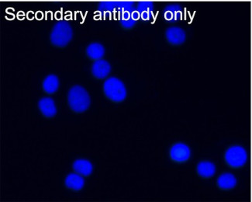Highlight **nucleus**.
Masks as SVG:
<instances>
[{"instance_id":"6e6552de","label":"nucleus","mask_w":252,"mask_h":202,"mask_svg":"<svg viewBox=\"0 0 252 202\" xmlns=\"http://www.w3.org/2000/svg\"><path fill=\"white\" fill-rule=\"evenodd\" d=\"M191 151L188 145L184 143H176L172 146L170 151L171 158L174 161L183 163L189 160Z\"/></svg>"},{"instance_id":"9d476101","label":"nucleus","mask_w":252,"mask_h":202,"mask_svg":"<svg viewBox=\"0 0 252 202\" xmlns=\"http://www.w3.org/2000/svg\"><path fill=\"white\" fill-rule=\"evenodd\" d=\"M111 72V66L107 61L99 59L92 67L93 75L97 79H104Z\"/></svg>"},{"instance_id":"f257e3e1","label":"nucleus","mask_w":252,"mask_h":202,"mask_svg":"<svg viewBox=\"0 0 252 202\" xmlns=\"http://www.w3.org/2000/svg\"><path fill=\"white\" fill-rule=\"evenodd\" d=\"M68 100L70 107L78 113L84 112L91 103L88 92L80 86H75L70 89Z\"/></svg>"},{"instance_id":"a211bd4d","label":"nucleus","mask_w":252,"mask_h":202,"mask_svg":"<svg viewBox=\"0 0 252 202\" xmlns=\"http://www.w3.org/2000/svg\"><path fill=\"white\" fill-rule=\"evenodd\" d=\"M59 79L55 75H49L45 78L43 83V89L48 94H54L59 90Z\"/></svg>"},{"instance_id":"7ed1b4c3","label":"nucleus","mask_w":252,"mask_h":202,"mask_svg":"<svg viewBox=\"0 0 252 202\" xmlns=\"http://www.w3.org/2000/svg\"><path fill=\"white\" fill-rule=\"evenodd\" d=\"M105 94L109 99L115 102L125 101L126 97V90L125 83L117 77H110L105 81L103 84Z\"/></svg>"},{"instance_id":"f03ea898","label":"nucleus","mask_w":252,"mask_h":202,"mask_svg":"<svg viewBox=\"0 0 252 202\" xmlns=\"http://www.w3.org/2000/svg\"><path fill=\"white\" fill-rule=\"evenodd\" d=\"M73 37V31L67 21H59L54 26L51 34V41L54 45L64 47L68 45Z\"/></svg>"},{"instance_id":"39448f33","label":"nucleus","mask_w":252,"mask_h":202,"mask_svg":"<svg viewBox=\"0 0 252 202\" xmlns=\"http://www.w3.org/2000/svg\"><path fill=\"white\" fill-rule=\"evenodd\" d=\"M133 2L130 1H117V2H102L99 4L98 6V12L102 15L104 19L108 17H111L113 15L116 13L119 14L121 10L126 6L133 5Z\"/></svg>"},{"instance_id":"423d86ee","label":"nucleus","mask_w":252,"mask_h":202,"mask_svg":"<svg viewBox=\"0 0 252 202\" xmlns=\"http://www.w3.org/2000/svg\"><path fill=\"white\" fill-rule=\"evenodd\" d=\"M118 17L121 26L126 29L133 28L135 26L139 19H141L134 4L124 8L118 14Z\"/></svg>"},{"instance_id":"ddd939ff","label":"nucleus","mask_w":252,"mask_h":202,"mask_svg":"<svg viewBox=\"0 0 252 202\" xmlns=\"http://www.w3.org/2000/svg\"><path fill=\"white\" fill-rule=\"evenodd\" d=\"M218 185L221 189H232L237 185V179L232 173H223L218 177Z\"/></svg>"},{"instance_id":"f3484780","label":"nucleus","mask_w":252,"mask_h":202,"mask_svg":"<svg viewBox=\"0 0 252 202\" xmlns=\"http://www.w3.org/2000/svg\"><path fill=\"white\" fill-rule=\"evenodd\" d=\"M85 180L82 176L75 173H71L65 179V185L68 188L79 191L84 187Z\"/></svg>"},{"instance_id":"0eeeda50","label":"nucleus","mask_w":252,"mask_h":202,"mask_svg":"<svg viewBox=\"0 0 252 202\" xmlns=\"http://www.w3.org/2000/svg\"><path fill=\"white\" fill-rule=\"evenodd\" d=\"M163 16L168 22H177L183 18V6L179 3L168 4L163 9Z\"/></svg>"},{"instance_id":"1a4fd4ad","label":"nucleus","mask_w":252,"mask_h":202,"mask_svg":"<svg viewBox=\"0 0 252 202\" xmlns=\"http://www.w3.org/2000/svg\"><path fill=\"white\" fill-rule=\"evenodd\" d=\"M167 40L173 45H180L187 40V33L179 27H170L165 32Z\"/></svg>"},{"instance_id":"2eb2a0df","label":"nucleus","mask_w":252,"mask_h":202,"mask_svg":"<svg viewBox=\"0 0 252 202\" xmlns=\"http://www.w3.org/2000/svg\"><path fill=\"white\" fill-rule=\"evenodd\" d=\"M86 53L90 59L99 60L104 56L105 48L99 43H92L86 48Z\"/></svg>"},{"instance_id":"dca6fc26","label":"nucleus","mask_w":252,"mask_h":202,"mask_svg":"<svg viewBox=\"0 0 252 202\" xmlns=\"http://www.w3.org/2000/svg\"><path fill=\"white\" fill-rule=\"evenodd\" d=\"M73 169L79 174L86 176L93 173L94 168L91 163L88 160H78L74 163Z\"/></svg>"},{"instance_id":"f8f14e48","label":"nucleus","mask_w":252,"mask_h":202,"mask_svg":"<svg viewBox=\"0 0 252 202\" xmlns=\"http://www.w3.org/2000/svg\"><path fill=\"white\" fill-rule=\"evenodd\" d=\"M39 108L47 118H51L57 114L55 101L50 98H44L39 101Z\"/></svg>"},{"instance_id":"20e7f679","label":"nucleus","mask_w":252,"mask_h":202,"mask_svg":"<svg viewBox=\"0 0 252 202\" xmlns=\"http://www.w3.org/2000/svg\"><path fill=\"white\" fill-rule=\"evenodd\" d=\"M248 154L245 149L239 145L229 148L225 153V160L230 167L239 168L246 164Z\"/></svg>"},{"instance_id":"4468645a","label":"nucleus","mask_w":252,"mask_h":202,"mask_svg":"<svg viewBox=\"0 0 252 202\" xmlns=\"http://www.w3.org/2000/svg\"><path fill=\"white\" fill-rule=\"evenodd\" d=\"M197 172L202 177L210 178L215 174V165L210 161L200 162L197 166Z\"/></svg>"},{"instance_id":"9b49d317","label":"nucleus","mask_w":252,"mask_h":202,"mask_svg":"<svg viewBox=\"0 0 252 202\" xmlns=\"http://www.w3.org/2000/svg\"><path fill=\"white\" fill-rule=\"evenodd\" d=\"M136 9H137L141 20L148 21L153 18L154 10H155V5H154L153 2L141 1L137 3Z\"/></svg>"}]
</instances>
